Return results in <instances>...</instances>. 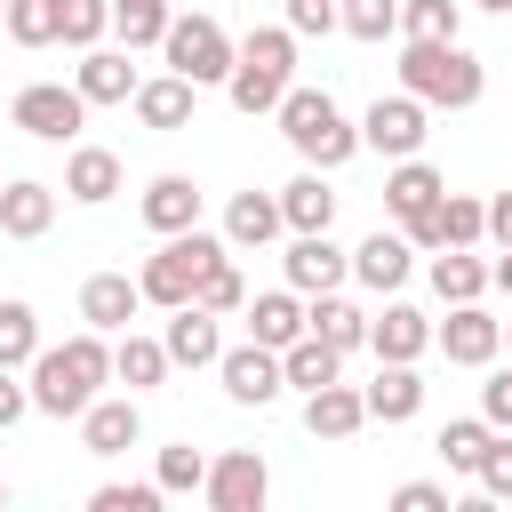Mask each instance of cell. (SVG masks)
<instances>
[{
	"instance_id": "17",
	"label": "cell",
	"mask_w": 512,
	"mask_h": 512,
	"mask_svg": "<svg viewBox=\"0 0 512 512\" xmlns=\"http://www.w3.org/2000/svg\"><path fill=\"white\" fill-rule=\"evenodd\" d=\"M160 344H168V360H176V368H216V360H224V328H216V312H208V304H176Z\"/></svg>"
},
{
	"instance_id": "12",
	"label": "cell",
	"mask_w": 512,
	"mask_h": 512,
	"mask_svg": "<svg viewBox=\"0 0 512 512\" xmlns=\"http://www.w3.org/2000/svg\"><path fill=\"white\" fill-rule=\"evenodd\" d=\"M280 272H288V288H296V296H328V288H344V280H352V256H344L328 232H296V240H288V256H280Z\"/></svg>"
},
{
	"instance_id": "55",
	"label": "cell",
	"mask_w": 512,
	"mask_h": 512,
	"mask_svg": "<svg viewBox=\"0 0 512 512\" xmlns=\"http://www.w3.org/2000/svg\"><path fill=\"white\" fill-rule=\"evenodd\" d=\"M0 184H8V176H0Z\"/></svg>"
},
{
	"instance_id": "40",
	"label": "cell",
	"mask_w": 512,
	"mask_h": 512,
	"mask_svg": "<svg viewBox=\"0 0 512 512\" xmlns=\"http://www.w3.org/2000/svg\"><path fill=\"white\" fill-rule=\"evenodd\" d=\"M192 304H208L216 320H224V312H240V304H248V280H240V264H232V256H216V264L200 272V288H192Z\"/></svg>"
},
{
	"instance_id": "43",
	"label": "cell",
	"mask_w": 512,
	"mask_h": 512,
	"mask_svg": "<svg viewBox=\"0 0 512 512\" xmlns=\"http://www.w3.org/2000/svg\"><path fill=\"white\" fill-rule=\"evenodd\" d=\"M344 32L352 40H392L400 32V0H344Z\"/></svg>"
},
{
	"instance_id": "45",
	"label": "cell",
	"mask_w": 512,
	"mask_h": 512,
	"mask_svg": "<svg viewBox=\"0 0 512 512\" xmlns=\"http://www.w3.org/2000/svg\"><path fill=\"white\" fill-rule=\"evenodd\" d=\"M288 32H296V40H328V32H344V0H288Z\"/></svg>"
},
{
	"instance_id": "15",
	"label": "cell",
	"mask_w": 512,
	"mask_h": 512,
	"mask_svg": "<svg viewBox=\"0 0 512 512\" xmlns=\"http://www.w3.org/2000/svg\"><path fill=\"white\" fill-rule=\"evenodd\" d=\"M136 440H144L136 392H120V400H104V392H96V400L80 408V448H88V456H128Z\"/></svg>"
},
{
	"instance_id": "52",
	"label": "cell",
	"mask_w": 512,
	"mask_h": 512,
	"mask_svg": "<svg viewBox=\"0 0 512 512\" xmlns=\"http://www.w3.org/2000/svg\"><path fill=\"white\" fill-rule=\"evenodd\" d=\"M0 504H8V480H0Z\"/></svg>"
},
{
	"instance_id": "42",
	"label": "cell",
	"mask_w": 512,
	"mask_h": 512,
	"mask_svg": "<svg viewBox=\"0 0 512 512\" xmlns=\"http://www.w3.org/2000/svg\"><path fill=\"white\" fill-rule=\"evenodd\" d=\"M160 480H104L96 496H88V512H160Z\"/></svg>"
},
{
	"instance_id": "11",
	"label": "cell",
	"mask_w": 512,
	"mask_h": 512,
	"mask_svg": "<svg viewBox=\"0 0 512 512\" xmlns=\"http://www.w3.org/2000/svg\"><path fill=\"white\" fill-rule=\"evenodd\" d=\"M432 344H440L456 368H496V352H504V320H488L480 296H472V304H448V320L432 328Z\"/></svg>"
},
{
	"instance_id": "20",
	"label": "cell",
	"mask_w": 512,
	"mask_h": 512,
	"mask_svg": "<svg viewBox=\"0 0 512 512\" xmlns=\"http://www.w3.org/2000/svg\"><path fill=\"white\" fill-rule=\"evenodd\" d=\"M72 88L88 96V104H136V64H128V48H80V72H72Z\"/></svg>"
},
{
	"instance_id": "46",
	"label": "cell",
	"mask_w": 512,
	"mask_h": 512,
	"mask_svg": "<svg viewBox=\"0 0 512 512\" xmlns=\"http://www.w3.org/2000/svg\"><path fill=\"white\" fill-rule=\"evenodd\" d=\"M392 504H400V512H456L440 480H400V488H392Z\"/></svg>"
},
{
	"instance_id": "1",
	"label": "cell",
	"mask_w": 512,
	"mask_h": 512,
	"mask_svg": "<svg viewBox=\"0 0 512 512\" xmlns=\"http://www.w3.org/2000/svg\"><path fill=\"white\" fill-rule=\"evenodd\" d=\"M104 384H112V344H104V328H80V336H64V344H40V360H32V408H40V416H80Z\"/></svg>"
},
{
	"instance_id": "14",
	"label": "cell",
	"mask_w": 512,
	"mask_h": 512,
	"mask_svg": "<svg viewBox=\"0 0 512 512\" xmlns=\"http://www.w3.org/2000/svg\"><path fill=\"white\" fill-rule=\"evenodd\" d=\"M240 320H248V336H256V344L288 352V344L312 328V296H296V288H264V296H248V304H240Z\"/></svg>"
},
{
	"instance_id": "2",
	"label": "cell",
	"mask_w": 512,
	"mask_h": 512,
	"mask_svg": "<svg viewBox=\"0 0 512 512\" xmlns=\"http://www.w3.org/2000/svg\"><path fill=\"white\" fill-rule=\"evenodd\" d=\"M400 88L424 96L432 112H472L488 96V64L464 40H408L400 48Z\"/></svg>"
},
{
	"instance_id": "47",
	"label": "cell",
	"mask_w": 512,
	"mask_h": 512,
	"mask_svg": "<svg viewBox=\"0 0 512 512\" xmlns=\"http://www.w3.org/2000/svg\"><path fill=\"white\" fill-rule=\"evenodd\" d=\"M480 416H488L496 432H512V368H496V376L480 384Z\"/></svg>"
},
{
	"instance_id": "44",
	"label": "cell",
	"mask_w": 512,
	"mask_h": 512,
	"mask_svg": "<svg viewBox=\"0 0 512 512\" xmlns=\"http://www.w3.org/2000/svg\"><path fill=\"white\" fill-rule=\"evenodd\" d=\"M472 488H480V504H512V432H496V448L480 456Z\"/></svg>"
},
{
	"instance_id": "29",
	"label": "cell",
	"mask_w": 512,
	"mask_h": 512,
	"mask_svg": "<svg viewBox=\"0 0 512 512\" xmlns=\"http://www.w3.org/2000/svg\"><path fill=\"white\" fill-rule=\"evenodd\" d=\"M272 232H288L280 192H232V208H224V240H232V248H264Z\"/></svg>"
},
{
	"instance_id": "48",
	"label": "cell",
	"mask_w": 512,
	"mask_h": 512,
	"mask_svg": "<svg viewBox=\"0 0 512 512\" xmlns=\"http://www.w3.org/2000/svg\"><path fill=\"white\" fill-rule=\"evenodd\" d=\"M32 416V384H16V368H0V432Z\"/></svg>"
},
{
	"instance_id": "28",
	"label": "cell",
	"mask_w": 512,
	"mask_h": 512,
	"mask_svg": "<svg viewBox=\"0 0 512 512\" xmlns=\"http://www.w3.org/2000/svg\"><path fill=\"white\" fill-rule=\"evenodd\" d=\"M496 288V264H480L472 248H432V296L440 304H472Z\"/></svg>"
},
{
	"instance_id": "3",
	"label": "cell",
	"mask_w": 512,
	"mask_h": 512,
	"mask_svg": "<svg viewBox=\"0 0 512 512\" xmlns=\"http://www.w3.org/2000/svg\"><path fill=\"white\" fill-rule=\"evenodd\" d=\"M272 120H280V136L296 144V160H304V168H344L352 152H368V144H360V128L344 120V104H336L328 88H288Z\"/></svg>"
},
{
	"instance_id": "34",
	"label": "cell",
	"mask_w": 512,
	"mask_h": 512,
	"mask_svg": "<svg viewBox=\"0 0 512 512\" xmlns=\"http://www.w3.org/2000/svg\"><path fill=\"white\" fill-rule=\"evenodd\" d=\"M40 360V312L24 296H0V368H32Z\"/></svg>"
},
{
	"instance_id": "6",
	"label": "cell",
	"mask_w": 512,
	"mask_h": 512,
	"mask_svg": "<svg viewBox=\"0 0 512 512\" xmlns=\"http://www.w3.org/2000/svg\"><path fill=\"white\" fill-rule=\"evenodd\" d=\"M160 56H168V72H184L192 88H224L232 64H240V40H232L216 16H168Z\"/></svg>"
},
{
	"instance_id": "37",
	"label": "cell",
	"mask_w": 512,
	"mask_h": 512,
	"mask_svg": "<svg viewBox=\"0 0 512 512\" xmlns=\"http://www.w3.org/2000/svg\"><path fill=\"white\" fill-rule=\"evenodd\" d=\"M400 32L408 40H456L464 32V0H400Z\"/></svg>"
},
{
	"instance_id": "5",
	"label": "cell",
	"mask_w": 512,
	"mask_h": 512,
	"mask_svg": "<svg viewBox=\"0 0 512 512\" xmlns=\"http://www.w3.org/2000/svg\"><path fill=\"white\" fill-rule=\"evenodd\" d=\"M216 256H232V240L224 232H168L152 256H144V272H136V288H144V304H160V312H176V304H192V288H200V272L216 264Z\"/></svg>"
},
{
	"instance_id": "27",
	"label": "cell",
	"mask_w": 512,
	"mask_h": 512,
	"mask_svg": "<svg viewBox=\"0 0 512 512\" xmlns=\"http://www.w3.org/2000/svg\"><path fill=\"white\" fill-rule=\"evenodd\" d=\"M280 216H288V232H328V224H336L328 168H304V176H288V184H280Z\"/></svg>"
},
{
	"instance_id": "36",
	"label": "cell",
	"mask_w": 512,
	"mask_h": 512,
	"mask_svg": "<svg viewBox=\"0 0 512 512\" xmlns=\"http://www.w3.org/2000/svg\"><path fill=\"white\" fill-rule=\"evenodd\" d=\"M480 240H488V200L440 192V248H480Z\"/></svg>"
},
{
	"instance_id": "19",
	"label": "cell",
	"mask_w": 512,
	"mask_h": 512,
	"mask_svg": "<svg viewBox=\"0 0 512 512\" xmlns=\"http://www.w3.org/2000/svg\"><path fill=\"white\" fill-rule=\"evenodd\" d=\"M360 424H368V392H360V384L336 376V384L304 392V432H312V440H352Z\"/></svg>"
},
{
	"instance_id": "23",
	"label": "cell",
	"mask_w": 512,
	"mask_h": 512,
	"mask_svg": "<svg viewBox=\"0 0 512 512\" xmlns=\"http://www.w3.org/2000/svg\"><path fill=\"white\" fill-rule=\"evenodd\" d=\"M136 216H144V224H152L160 240H168V232H192V224H200V184L168 168V176H152V184H144Z\"/></svg>"
},
{
	"instance_id": "8",
	"label": "cell",
	"mask_w": 512,
	"mask_h": 512,
	"mask_svg": "<svg viewBox=\"0 0 512 512\" xmlns=\"http://www.w3.org/2000/svg\"><path fill=\"white\" fill-rule=\"evenodd\" d=\"M424 136H432V104H424V96H408V88H392V96H376V104L360 112V144H368V152H384V160L424 152Z\"/></svg>"
},
{
	"instance_id": "10",
	"label": "cell",
	"mask_w": 512,
	"mask_h": 512,
	"mask_svg": "<svg viewBox=\"0 0 512 512\" xmlns=\"http://www.w3.org/2000/svg\"><path fill=\"white\" fill-rule=\"evenodd\" d=\"M208 512H264V496H272V472H264V456L256 448H224V456H208Z\"/></svg>"
},
{
	"instance_id": "33",
	"label": "cell",
	"mask_w": 512,
	"mask_h": 512,
	"mask_svg": "<svg viewBox=\"0 0 512 512\" xmlns=\"http://www.w3.org/2000/svg\"><path fill=\"white\" fill-rule=\"evenodd\" d=\"M432 448H440V464H448V472H464V480H472V472H480V456L496 448V424H488V416H448Z\"/></svg>"
},
{
	"instance_id": "18",
	"label": "cell",
	"mask_w": 512,
	"mask_h": 512,
	"mask_svg": "<svg viewBox=\"0 0 512 512\" xmlns=\"http://www.w3.org/2000/svg\"><path fill=\"white\" fill-rule=\"evenodd\" d=\"M368 392V424H408V416H424V376H416V360H376V384H360Z\"/></svg>"
},
{
	"instance_id": "54",
	"label": "cell",
	"mask_w": 512,
	"mask_h": 512,
	"mask_svg": "<svg viewBox=\"0 0 512 512\" xmlns=\"http://www.w3.org/2000/svg\"><path fill=\"white\" fill-rule=\"evenodd\" d=\"M504 344H512V328H504Z\"/></svg>"
},
{
	"instance_id": "21",
	"label": "cell",
	"mask_w": 512,
	"mask_h": 512,
	"mask_svg": "<svg viewBox=\"0 0 512 512\" xmlns=\"http://www.w3.org/2000/svg\"><path fill=\"white\" fill-rule=\"evenodd\" d=\"M192 104H200V88H192L184 72L136 80V120H144L152 136H176V128H192Z\"/></svg>"
},
{
	"instance_id": "39",
	"label": "cell",
	"mask_w": 512,
	"mask_h": 512,
	"mask_svg": "<svg viewBox=\"0 0 512 512\" xmlns=\"http://www.w3.org/2000/svg\"><path fill=\"white\" fill-rule=\"evenodd\" d=\"M0 24H8V40H16V48H48V40H64V16H56V0H16Z\"/></svg>"
},
{
	"instance_id": "22",
	"label": "cell",
	"mask_w": 512,
	"mask_h": 512,
	"mask_svg": "<svg viewBox=\"0 0 512 512\" xmlns=\"http://www.w3.org/2000/svg\"><path fill=\"white\" fill-rule=\"evenodd\" d=\"M440 192H448V184H440V168H432V160H416V152H408V160H392V176H384V208H392V224L432 216V208H440Z\"/></svg>"
},
{
	"instance_id": "24",
	"label": "cell",
	"mask_w": 512,
	"mask_h": 512,
	"mask_svg": "<svg viewBox=\"0 0 512 512\" xmlns=\"http://www.w3.org/2000/svg\"><path fill=\"white\" fill-rule=\"evenodd\" d=\"M48 224H56V184L8 176V184H0V232H8V240H40Z\"/></svg>"
},
{
	"instance_id": "13",
	"label": "cell",
	"mask_w": 512,
	"mask_h": 512,
	"mask_svg": "<svg viewBox=\"0 0 512 512\" xmlns=\"http://www.w3.org/2000/svg\"><path fill=\"white\" fill-rule=\"evenodd\" d=\"M408 272H416V240H408V232H368V240L352 248V280H360L368 296H400Z\"/></svg>"
},
{
	"instance_id": "53",
	"label": "cell",
	"mask_w": 512,
	"mask_h": 512,
	"mask_svg": "<svg viewBox=\"0 0 512 512\" xmlns=\"http://www.w3.org/2000/svg\"><path fill=\"white\" fill-rule=\"evenodd\" d=\"M8 8H16V0H0V16H8Z\"/></svg>"
},
{
	"instance_id": "4",
	"label": "cell",
	"mask_w": 512,
	"mask_h": 512,
	"mask_svg": "<svg viewBox=\"0 0 512 512\" xmlns=\"http://www.w3.org/2000/svg\"><path fill=\"white\" fill-rule=\"evenodd\" d=\"M296 88V32L288 24H256L248 40H240V64H232V80H224V96H232V112H280V96Z\"/></svg>"
},
{
	"instance_id": "38",
	"label": "cell",
	"mask_w": 512,
	"mask_h": 512,
	"mask_svg": "<svg viewBox=\"0 0 512 512\" xmlns=\"http://www.w3.org/2000/svg\"><path fill=\"white\" fill-rule=\"evenodd\" d=\"M152 480H160L168 496H200V488H208V456H200L192 440H176V448H160V464H152Z\"/></svg>"
},
{
	"instance_id": "49",
	"label": "cell",
	"mask_w": 512,
	"mask_h": 512,
	"mask_svg": "<svg viewBox=\"0 0 512 512\" xmlns=\"http://www.w3.org/2000/svg\"><path fill=\"white\" fill-rule=\"evenodd\" d=\"M488 240H496V248H512V192H496V200H488Z\"/></svg>"
},
{
	"instance_id": "16",
	"label": "cell",
	"mask_w": 512,
	"mask_h": 512,
	"mask_svg": "<svg viewBox=\"0 0 512 512\" xmlns=\"http://www.w3.org/2000/svg\"><path fill=\"white\" fill-rule=\"evenodd\" d=\"M368 352H376V360H424V352H432V320L392 296L384 312H368Z\"/></svg>"
},
{
	"instance_id": "26",
	"label": "cell",
	"mask_w": 512,
	"mask_h": 512,
	"mask_svg": "<svg viewBox=\"0 0 512 512\" xmlns=\"http://www.w3.org/2000/svg\"><path fill=\"white\" fill-rule=\"evenodd\" d=\"M136 304H144V288H136L128 272H88V288H80V320L104 328V336H120V328L136 320Z\"/></svg>"
},
{
	"instance_id": "51",
	"label": "cell",
	"mask_w": 512,
	"mask_h": 512,
	"mask_svg": "<svg viewBox=\"0 0 512 512\" xmlns=\"http://www.w3.org/2000/svg\"><path fill=\"white\" fill-rule=\"evenodd\" d=\"M472 8H496V16H512V0H472Z\"/></svg>"
},
{
	"instance_id": "7",
	"label": "cell",
	"mask_w": 512,
	"mask_h": 512,
	"mask_svg": "<svg viewBox=\"0 0 512 512\" xmlns=\"http://www.w3.org/2000/svg\"><path fill=\"white\" fill-rule=\"evenodd\" d=\"M8 120H16L24 136H40V144H72V136L88 128V96L64 88V80H32V88H16Z\"/></svg>"
},
{
	"instance_id": "9",
	"label": "cell",
	"mask_w": 512,
	"mask_h": 512,
	"mask_svg": "<svg viewBox=\"0 0 512 512\" xmlns=\"http://www.w3.org/2000/svg\"><path fill=\"white\" fill-rule=\"evenodd\" d=\"M216 376H224V400H240V408H272L280 392H288V368H280V352L272 344H224V360H216Z\"/></svg>"
},
{
	"instance_id": "50",
	"label": "cell",
	"mask_w": 512,
	"mask_h": 512,
	"mask_svg": "<svg viewBox=\"0 0 512 512\" xmlns=\"http://www.w3.org/2000/svg\"><path fill=\"white\" fill-rule=\"evenodd\" d=\"M496 288H504V296H512V248H504V256H496Z\"/></svg>"
},
{
	"instance_id": "31",
	"label": "cell",
	"mask_w": 512,
	"mask_h": 512,
	"mask_svg": "<svg viewBox=\"0 0 512 512\" xmlns=\"http://www.w3.org/2000/svg\"><path fill=\"white\" fill-rule=\"evenodd\" d=\"M312 336H328L336 352H368V312L344 288H328V296H312Z\"/></svg>"
},
{
	"instance_id": "30",
	"label": "cell",
	"mask_w": 512,
	"mask_h": 512,
	"mask_svg": "<svg viewBox=\"0 0 512 512\" xmlns=\"http://www.w3.org/2000/svg\"><path fill=\"white\" fill-rule=\"evenodd\" d=\"M168 344L160 336H136V328H120V344H112V376L128 384V392H152V384H168Z\"/></svg>"
},
{
	"instance_id": "35",
	"label": "cell",
	"mask_w": 512,
	"mask_h": 512,
	"mask_svg": "<svg viewBox=\"0 0 512 512\" xmlns=\"http://www.w3.org/2000/svg\"><path fill=\"white\" fill-rule=\"evenodd\" d=\"M168 0H112V32H120V48L136 56V48H160L168 40Z\"/></svg>"
},
{
	"instance_id": "32",
	"label": "cell",
	"mask_w": 512,
	"mask_h": 512,
	"mask_svg": "<svg viewBox=\"0 0 512 512\" xmlns=\"http://www.w3.org/2000/svg\"><path fill=\"white\" fill-rule=\"evenodd\" d=\"M280 368H288V384H296V392H320V384H336V376H344V352H336L328 336H312V328H304V336L280 352Z\"/></svg>"
},
{
	"instance_id": "25",
	"label": "cell",
	"mask_w": 512,
	"mask_h": 512,
	"mask_svg": "<svg viewBox=\"0 0 512 512\" xmlns=\"http://www.w3.org/2000/svg\"><path fill=\"white\" fill-rule=\"evenodd\" d=\"M112 192H120V152H104V144H72V152H64V200L104 208Z\"/></svg>"
},
{
	"instance_id": "41",
	"label": "cell",
	"mask_w": 512,
	"mask_h": 512,
	"mask_svg": "<svg viewBox=\"0 0 512 512\" xmlns=\"http://www.w3.org/2000/svg\"><path fill=\"white\" fill-rule=\"evenodd\" d=\"M56 16H64V48H96L112 32V0H56Z\"/></svg>"
}]
</instances>
